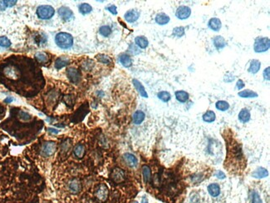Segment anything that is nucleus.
<instances>
[{
    "mask_svg": "<svg viewBox=\"0 0 270 203\" xmlns=\"http://www.w3.org/2000/svg\"><path fill=\"white\" fill-rule=\"evenodd\" d=\"M55 42L59 47L67 49V48H70L72 46L73 38L71 34L62 32L56 35Z\"/></svg>",
    "mask_w": 270,
    "mask_h": 203,
    "instance_id": "f257e3e1",
    "label": "nucleus"
},
{
    "mask_svg": "<svg viewBox=\"0 0 270 203\" xmlns=\"http://www.w3.org/2000/svg\"><path fill=\"white\" fill-rule=\"evenodd\" d=\"M55 13L53 7L50 5H41L37 9V15L41 19H49Z\"/></svg>",
    "mask_w": 270,
    "mask_h": 203,
    "instance_id": "f03ea898",
    "label": "nucleus"
},
{
    "mask_svg": "<svg viewBox=\"0 0 270 203\" xmlns=\"http://www.w3.org/2000/svg\"><path fill=\"white\" fill-rule=\"evenodd\" d=\"M270 47V41L269 38H258L254 44H253V49L256 53H264L269 50Z\"/></svg>",
    "mask_w": 270,
    "mask_h": 203,
    "instance_id": "7ed1b4c3",
    "label": "nucleus"
},
{
    "mask_svg": "<svg viewBox=\"0 0 270 203\" xmlns=\"http://www.w3.org/2000/svg\"><path fill=\"white\" fill-rule=\"evenodd\" d=\"M57 151V144L54 142H47L41 148V155L44 157L52 156Z\"/></svg>",
    "mask_w": 270,
    "mask_h": 203,
    "instance_id": "20e7f679",
    "label": "nucleus"
},
{
    "mask_svg": "<svg viewBox=\"0 0 270 203\" xmlns=\"http://www.w3.org/2000/svg\"><path fill=\"white\" fill-rule=\"evenodd\" d=\"M95 196L100 202H105L108 196V188L105 184L99 185L96 190Z\"/></svg>",
    "mask_w": 270,
    "mask_h": 203,
    "instance_id": "39448f33",
    "label": "nucleus"
},
{
    "mask_svg": "<svg viewBox=\"0 0 270 203\" xmlns=\"http://www.w3.org/2000/svg\"><path fill=\"white\" fill-rule=\"evenodd\" d=\"M190 14H191V10L188 7V6H185V5H182L180 6L176 10V13L175 15L179 19H181V20H185L186 18L190 17Z\"/></svg>",
    "mask_w": 270,
    "mask_h": 203,
    "instance_id": "423d86ee",
    "label": "nucleus"
},
{
    "mask_svg": "<svg viewBox=\"0 0 270 203\" xmlns=\"http://www.w3.org/2000/svg\"><path fill=\"white\" fill-rule=\"evenodd\" d=\"M68 188L71 193H72V194H77L82 190V183H81V182L78 179L74 178V179H72V180H71L70 182H68Z\"/></svg>",
    "mask_w": 270,
    "mask_h": 203,
    "instance_id": "0eeeda50",
    "label": "nucleus"
},
{
    "mask_svg": "<svg viewBox=\"0 0 270 203\" xmlns=\"http://www.w3.org/2000/svg\"><path fill=\"white\" fill-rule=\"evenodd\" d=\"M111 177L116 183H121L125 180V172L121 168H115L111 172Z\"/></svg>",
    "mask_w": 270,
    "mask_h": 203,
    "instance_id": "6e6552de",
    "label": "nucleus"
},
{
    "mask_svg": "<svg viewBox=\"0 0 270 203\" xmlns=\"http://www.w3.org/2000/svg\"><path fill=\"white\" fill-rule=\"evenodd\" d=\"M123 159L125 162L127 163V166H129L130 167H135L137 164H138V160L135 155L131 154V153H125L123 155Z\"/></svg>",
    "mask_w": 270,
    "mask_h": 203,
    "instance_id": "1a4fd4ad",
    "label": "nucleus"
},
{
    "mask_svg": "<svg viewBox=\"0 0 270 203\" xmlns=\"http://www.w3.org/2000/svg\"><path fill=\"white\" fill-rule=\"evenodd\" d=\"M68 77H69V79L71 82L76 83H78L81 79V73L80 72L74 68H71L68 69V72H67Z\"/></svg>",
    "mask_w": 270,
    "mask_h": 203,
    "instance_id": "9d476101",
    "label": "nucleus"
},
{
    "mask_svg": "<svg viewBox=\"0 0 270 203\" xmlns=\"http://www.w3.org/2000/svg\"><path fill=\"white\" fill-rule=\"evenodd\" d=\"M58 14H59V16L63 19L64 20H66V21H68V20H70L71 18L73 16V13H72V11L71 9H69L68 7H61L59 9H58Z\"/></svg>",
    "mask_w": 270,
    "mask_h": 203,
    "instance_id": "9b49d317",
    "label": "nucleus"
},
{
    "mask_svg": "<svg viewBox=\"0 0 270 203\" xmlns=\"http://www.w3.org/2000/svg\"><path fill=\"white\" fill-rule=\"evenodd\" d=\"M124 17L128 23H134L139 18L140 13L135 9H131V10H129L125 13Z\"/></svg>",
    "mask_w": 270,
    "mask_h": 203,
    "instance_id": "f8f14e48",
    "label": "nucleus"
},
{
    "mask_svg": "<svg viewBox=\"0 0 270 203\" xmlns=\"http://www.w3.org/2000/svg\"><path fill=\"white\" fill-rule=\"evenodd\" d=\"M208 192L210 193L211 196L216 197L220 194V187L217 183H211L207 187Z\"/></svg>",
    "mask_w": 270,
    "mask_h": 203,
    "instance_id": "ddd939ff",
    "label": "nucleus"
},
{
    "mask_svg": "<svg viewBox=\"0 0 270 203\" xmlns=\"http://www.w3.org/2000/svg\"><path fill=\"white\" fill-rule=\"evenodd\" d=\"M132 83H133V84L135 86V89L138 91V93L140 94V96L143 97H148V94L146 93V89L144 88V86L141 84V83L138 81L137 79H133L132 80Z\"/></svg>",
    "mask_w": 270,
    "mask_h": 203,
    "instance_id": "4468645a",
    "label": "nucleus"
},
{
    "mask_svg": "<svg viewBox=\"0 0 270 203\" xmlns=\"http://www.w3.org/2000/svg\"><path fill=\"white\" fill-rule=\"evenodd\" d=\"M208 25H209L210 29L214 30V31H219L221 28L222 23H221L220 19L217 18H213L210 19Z\"/></svg>",
    "mask_w": 270,
    "mask_h": 203,
    "instance_id": "2eb2a0df",
    "label": "nucleus"
},
{
    "mask_svg": "<svg viewBox=\"0 0 270 203\" xmlns=\"http://www.w3.org/2000/svg\"><path fill=\"white\" fill-rule=\"evenodd\" d=\"M145 118H146V115L142 111H136L132 117L133 123H135V125H139L140 123H143Z\"/></svg>",
    "mask_w": 270,
    "mask_h": 203,
    "instance_id": "dca6fc26",
    "label": "nucleus"
},
{
    "mask_svg": "<svg viewBox=\"0 0 270 203\" xmlns=\"http://www.w3.org/2000/svg\"><path fill=\"white\" fill-rule=\"evenodd\" d=\"M156 22L160 25H165L170 22V17L164 13H158L156 16Z\"/></svg>",
    "mask_w": 270,
    "mask_h": 203,
    "instance_id": "f3484780",
    "label": "nucleus"
},
{
    "mask_svg": "<svg viewBox=\"0 0 270 203\" xmlns=\"http://www.w3.org/2000/svg\"><path fill=\"white\" fill-rule=\"evenodd\" d=\"M73 152H74L75 157H76L77 158H82L84 157L85 152H86L84 145H82V143L76 145L74 149H73Z\"/></svg>",
    "mask_w": 270,
    "mask_h": 203,
    "instance_id": "a211bd4d",
    "label": "nucleus"
},
{
    "mask_svg": "<svg viewBox=\"0 0 270 203\" xmlns=\"http://www.w3.org/2000/svg\"><path fill=\"white\" fill-rule=\"evenodd\" d=\"M250 117H251L250 112H249V111L247 108L242 109L239 112V121H240L241 123H248L249 120H250Z\"/></svg>",
    "mask_w": 270,
    "mask_h": 203,
    "instance_id": "6ab92c4d",
    "label": "nucleus"
},
{
    "mask_svg": "<svg viewBox=\"0 0 270 203\" xmlns=\"http://www.w3.org/2000/svg\"><path fill=\"white\" fill-rule=\"evenodd\" d=\"M260 67H261L260 62L257 59H253L252 60L251 63H250V65H249V68L248 71H249L250 73L255 74V73H257V72L259 71Z\"/></svg>",
    "mask_w": 270,
    "mask_h": 203,
    "instance_id": "aec40b11",
    "label": "nucleus"
},
{
    "mask_svg": "<svg viewBox=\"0 0 270 203\" xmlns=\"http://www.w3.org/2000/svg\"><path fill=\"white\" fill-rule=\"evenodd\" d=\"M70 63V60L68 59L67 57H60L55 62V68L57 69H61V68L66 67Z\"/></svg>",
    "mask_w": 270,
    "mask_h": 203,
    "instance_id": "412c9836",
    "label": "nucleus"
},
{
    "mask_svg": "<svg viewBox=\"0 0 270 203\" xmlns=\"http://www.w3.org/2000/svg\"><path fill=\"white\" fill-rule=\"evenodd\" d=\"M175 94V98L180 102H186L189 99V93L186 91H182V90L177 91Z\"/></svg>",
    "mask_w": 270,
    "mask_h": 203,
    "instance_id": "4be33fe9",
    "label": "nucleus"
},
{
    "mask_svg": "<svg viewBox=\"0 0 270 203\" xmlns=\"http://www.w3.org/2000/svg\"><path fill=\"white\" fill-rule=\"evenodd\" d=\"M268 175H269L268 171L263 167H258L252 174V176L255 178H264L268 177Z\"/></svg>",
    "mask_w": 270,
    "mask_h": 203,
    "instance_id": "5701e85b",
    "label": "nucleus"
},
{
    "mask_svg": "<svg viewBox=\"0 0 270 203\" xmlns=\"http://www.w3.org/2000/svg\"><path fill=\"white\" fill-rule=\"evenodd\" d=\"M135 42L137 46L140 47V48H146L147 47L149 42H148L147 38L144 36H138L135 38Z\"/></svg>",
    "mask_w": 270,
    "mask_h": 203,
    "instance_id": "b1692460",
    "label": "nucleus"
},
{
    "mask_svg": "<svg viewBox=\"0 0 270 203\" xmlns=\"http://www.w3.org/2000/svg\"><path fill=\"white\" fill-rule=\"evenodd\" d=\"M214 44L215 46L218 48V49H222L224 47L226 46V41L222 36H216L214 38Z\"/></svg>",
    "mask_w": 270,
    "mask_h": 203,
    "instance_id": "393cba45",
    "label": "nucleus"
},
{
    "mask_svg": "<svg viewBox=\"0 0 270 203\" xmlns=\"http://www.w3.org/2000/svg\"><path fill=\"white\" fill-rule=\"evenodd\" d=\"M120 62L121 64H122L125 68H130L131 65H132V61H131V57L127 54H122L120 56Z\"/></svg>",
    "mask_w": 270,
    "mask_h": 203,
    "instance_id": "a878e982",
    "label": "nucleus"
},
{
    "mask_svg": "<svg viewBox=\"0 0 270 203\" xmlns=\"http://www.w3.org/2000/svg\"><path fill=\"white\" fill-rule=\"evenodd\" d=\"M238 95L240 97H244V98H251V97H257L258 93L251 91L249 89H246V90H243L238 93Z\"/></svg>",
    "mask_w": 270,
    "mask_h": 203,
    "instance_id": "bb28decb",
    "label": "nucleus"
},
{
    "mask_svg": "<svg viewBox=\"0 0 270 203\" xmlns=\"http://www.w3.org/2000/svg\"><path fill=\"white\" fill-rule=\"evenodd\" d=\"M216 118V115L215 112L213 111H207L205 114L203 115V120L205 123H213Z\"/></svg>",
    "mask_w": 270,
    "mask_h": 203,
    "instance_id": "cd10ccee",
    "label": "nucleus"
},
{
    "mask_svg": "<svg viewBox=\"0 0 270 203\" xmlns=\"http://www.w3.org/2000/svg\"><path fill=\"white\" fill-rule=\"evenodd\" d=\"M142 176H143L144 182H146V183L151 180V168H150L148 166L145 165L142 166Z\"/></svg>",
    "mask_w": 270,
    "mask_h": 203,
    "instance_id": "c85d7f7f",
    "label": "nucleus"
},
{
    "mask_svg": "<svg viewBox=\"0 0 270 203\" xmlns=\"http://www.w3.org/2000/svg\"><path fill=\"white\" fill-rule=\"evenodd\" d=\"M78 9H79V12H80L82 14H83V15H86V14H88L90 13L92 11V6L88 4H81L79 5V7H78Z\"/></svg>",
    "mask_w": 270,
    "mask_h": 203,
    "instance_id": "c756f323",
    "label": "nucleus"
},
{
    "mask_svg": "<svg viewBox=\"0 0 270 203\" xmlns=\"http://www.w3.org/2000/svg\"><path fill=\"white\" fill-rule=\"evenodd\" d=\"M215 107H216V108L218 110L224 112V111L228 110L229 108V104L228 102L224 101V100H220V101H218L215 103Z\"/></svg>",
    "mask_w": 270,
    "mask_h": 203,
    "instance_id": "7c9ffc66",
    "label": "nucleus"
},
{
    "mask_svg": "<svg viewBox=\"0 0 270 203\" xmlns=\"http://www.w3.org/2000/svg\"><path fill=\"white\" fill-rule=\"evenodd\" d=\"M157 97H158V98L160 100L164 102H167L170 100V94L168 92H166V91H161L160 93H158Z\"/></svg>",
    "mask_w": 270,
    "mask_h": 203,
    "instance_id": "2f4dec72",
    "label": "nucleus"
},
{
    "mask_svg": "<svg viewBox=\"0 0 270 203\" xmlns=\"http://www.w3.org/2000/svg\"><path fill=\"white\" fill-rule=\"evenodd\" d=\"M96 58L98 62L104 64H110L111 63V59L107 55L105 54H98L96 56Z\"/></svg>",
    "mask_w": 270,
    "mask_h": 203,
    "instance_id": "473e14b6",
    "label": "nucleus"
},
{
    "mask_svg": "<svg viewBox=\"0 0 270 203\" xmlns=\"http://www.w3.org/2000/svg\"><path fill=\"white\" fill-rule=\"evenodd\" d=\"M99 33L103 37H108L111 34V28L107 25L101 26V28H100V29H99Z\"/></svg>",
    "mask_w": 270,
    "mask_h": 203,
    "instance_id": "72a5a7b5",
    "label": "nucleus"
},
{
    "mask_svg": "<svg viewBox=\"0 0 270 203\" xmlns=\"http://www.w3.org/2000/svg\"><path fill=\"white\" fill-rule=\"evenodd\" d=\"M172 34L175 37L181 38L182 36L185 35V28L183 27H175L173 29Z\"/></svg>",
    "mask_w": 270,
    "mask_h": 203,
    "instance_id": "f704fd0d",
    "label": "nucleus"
},
{
    "mask_svg": "<svg viewBox=\"0 0 270 203\" xmlns=\"http://www.w3.org/2000/svg\"><path fill=\"white\" fill-rule=\"evenodd\" d=\"M71 147H72L71 141H70V139H67L62 143V146H61V151H62L63 153H66V152H68V151L70 150Z\"/></svg>",
    "mask_w": 270,
    "mask_h": 203,
    "instance_id": "c9c22d12",
    "label": "nucleus"
},
{
    "mask_svg": "<svg viewBox=\"0 0 270 203\" xmlns=\"http://www.w3.org/2000/svg\"><path fill=\"white\" fill-rule=\"evenodd\" d=\"M11 46V42L9 38L5 36L0 37V47H9Z\"/></svg>",
    "mask_w": 270,
    "mask_h": 203,
    "instance_id": "e433bc0d",
    "label": "nucleus"
},
{
    "mask_svg": "<svg viewBox=\"0 0 270 203\" xmlns=\"http://www.w3.org/2000/svg\"><path fill=\"white\" fill-rule=\"evenodd\" d=\"M35 58L40 63H46V62H47V60H48V57L47 56L46 53H36L35 54Z\"/></svg>",
    "mask_w": 270,
    "mask_h": 203,
    "instance_id": "4c0bfd02",
    "label": "nucleus"
},
{
    "mask_svg": "<svg viewBox=\"0 0 270 203\" xmlns=\"http://www.w3.org/2000/svg\"><path fill=\"white\" fill-rule=\"evenodd\" d=\"M251 202L252 203H263L262 202V200L259 196V195L258 192L253 191L252 192V196H251Z\"/></svg>",
    "mask_w": 270,
    "mask_h": 203,
    "instance_id": "58836bf2",
    "label": "nucleus"
},
{
    "mask_svg": "<svg viewBox=\"0 0 270 203\" xmlns=\"http://www.w3.org/2000/svg\"><path fill=\"white\" fill-rule=\"evenodd\" d=\"M82 67L86 70H91L94 67V63H93L92 61H91V60H88L85 64H82Z\"/></svg>",
    "mask_w": 270,
    "mask_h": 203,
    "instance_id": "ea45409f",
    "label": "nucleus"
},
{
    "mask_svg": "<svg viewBox=\"0 0 270 203\" xmlns=\"http://www.w3.org/2000/svg\"><path fill=\"white\" fill-rule=\"evenodd\" d=\"M19 117L23 121H28V120L31 119V116L28 113L25 112H19Z\"/></svg>",
    "mask_w": 270,
    "mask_h": 203,
    "instance_id": "a19ab883",
    "label": "nucleus"
},
{
    "mask_svg": "<svg viewBox=\"0 0 270 203\" xmlns=\"http://www.w3.org/2000/svg\"><path fill=\"white\" fill-rule=\"evenodd\" d=\"M129 51H130V53H132V54H138L140 53V51L135 46V45H131L130 46V48H129Z\"/></svg>",
    "mask_w": 270,
    "mask_h": 203,
    "instance_id": "79ce46f5",
    "label": "nucleus"
},
{
    "mask_svg": "<svg viewBox=\"0 0 270 203\" xmlns=\"http://www.w3.org/2000/svg\"><path fill=\"white\" fill-rule=\"evenodd\" d=\"M106 9H107L111 13H112V14H114V15H116V14H117V9H116V7L115 5H111L109 7H107Z\"/></svg>",
    "mask_w": 270,
    "mask_h": 203,
    "instance_id": "37998d69",
    "label": "nucleus"
},
{
    "mask_svg": "<svg viewBox=\"0 0 270 203\" xmlns=\"http://www.w3.org/2000/svg\"><path fill=\"white\" fill-rule=\"evenodd\" d=\"M270 68L269 67H268L267 68L264 69V71H263V77H264V79L267 81H269L270 79Z\"/></svg>",
    "mask_w": 270,
    "mask_h": 203,
    "instance_id": "c03bdc74",
    "label": "nucleus"
},
{
    "mask_svg": "<svg viewBox=\"0 0 270 203\" xmlns=\"http://www.w3.org/2000/svg\"><path fill=\"white\" fill-rule=\"evenodd\" d=\"M5 4H6V6H7V8H10V7H13L14 5L17 4V1L16 0H5Z\"/></svg>",
    "mask_w": 270,
    "mask_h": 203,
    "instance_id": "a18cd8bd",
    "label": "nucleus"
},
{
    "mask_svg": "<svg viewBox=\"0 0 270 203\" xmlns=\"http://www.w3.org/2000/svg\"><path fill=\"white\" fill-rule=\"evenodd\" d=\"M215 177L217 178H219V179H221V180H223V179H224V178L226 177L225 174H224L222 171H218V172L215 173Z\"/></svg>",
    "mask_w": 270,
    "mask_h": 203,
    "instance_id": "49530a36",
    "label": "nucleus"
},
{
    "mask_svg": "<svg viewBox=\"0 0 270 203\" xmlns=\"http://www.w3.org/2000/svg\"><path fill=\"white\" fill-rule=\"evenodd\" d=\"M245 83H244V81L241 80V79L238 80V82H237V83H236V88L239 89V90L244 88H245Z\"/></svg>",
    "mask_w": 270,
    "mask_h": 203,
    "instance_id": "de8ad7c7",
    "label": "nucleus"
},
{
    "mask_svg": "<svg viewBox=\"0 0 270 203\" xmlns=\"http://www.w3.org/2000/svg\"><path fill=\"white\" fill-rule=\"evenodd\" d=\"M7 9V6L5 4V1H0V10H5Z\"/></svg>",
    "mask_w": 270,
    "mask_h": 203,
    "instance_id": "09e8293b",
    "label": "nucleus"
},
{
    "mask_svg": "<svg viewBox=\"0 0 270 203\" xmlns=\"http://www.w3.org/2000/svg\"><path fill=\"white\" fill-rule=\"evenodd\" d=\"M48 131H50V132H52V133H54V134H57L59 131L58 130H56L54 128H48Z\"/></svg>",
    "mask_w": 270,
    "mask_h": 203,
    "instance_id": "8fccbe9b",
    "label": "nucleus"
},
{
    "mask_svg": "<svg viewBox=\"0 0 270 203\" xmlns=\"http://www.w3.org/2000/svg\"><path fill=\"white\" fill-rule=\"evenodd\" d=\"M13 99L12 97H7L6 99H4V102H7V103L9 102V103H10L11 102H13Z\"/></svg>",
    "mask_w": 270,
    "mask_h": 203,
    "instance_id": "3c124183",
    "label": "nucleus"
},
{
    "mask_svg": "<svg viewBox=\"0 0 270 203\" xmlns=\"http://www.w3.org/2000/svg\"><path fill=\"white\" fill-rule=\"evenodd\" d=\"M141 203H148V200H147V198L146 197V196H144L143 198H142Z\"/></svg>",
    "mask_w": 270,
    "mask_h": 203,
    "instance_id": "603ef678",
    "label": "nucleus"
},
{
    "mask_svg": "<svg viewBox=\"0 0 270 203\" xmlns=\"http://www.w3.org/2000/svg\"><path fill=\"white\" fill-rule=\"evenodd\" d=\"M133 203H138V202H133Z\"/></svg>",
    "mask_w": 270,
    "mask_h": 203,
    "instance_id": "864d4df0",
    "label": "nucleus"
}]
</instances>
